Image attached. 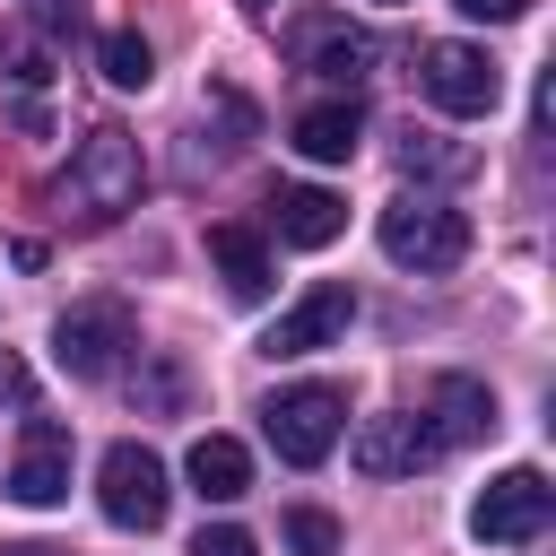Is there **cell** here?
Wrapping results in <instances>:
<instances>
[{
	"instance_id": "1",
	"label": "cell",
	"mask_w": 556,
	"mask_h": 556,
	"mask_svg": "<svg viewBox=\"0 0 556 556\" xmlns=\"http://www.w3.org/2000/svg\"><path fill=\"white\" fill-rule=\"evenodd\" d=\"M52 200L61 208H78V217H122L130 200H139V139L130 130H87L78 148H70V174L52 182Z\"/></svg>"
},
{
	"instance_id": "2",
	"label": "cell",
	"mask_w": 556,
	"mask_h": 556,
	"mask_svg": "<svg viewBox=\"0 0 556 556\" xmlns=\"http://www.w3.org/2000/svg\"><path fill=\"white\" fill-rule=\"evenodd\" d=\"M130 348H139V330H130V304L122 295H87V304H70L52 321V365L78 374V382H104Z\"/></svg>"
},
{
	"instance_id": "3",
	"label": "cell",
	"mask_w": 556,
	"mask_h": 556,
	"mask_svg": "<svg viewBox=\"0 0 556 556\" xmlns=\"http://www.w3.org/2000/svg\"><path fill=\"white\" fill-rule=\"evenodd\" d=\"M339 426H348V400H339L330 382L269 391V408H261V434H269V452H278L287 469H313V460H330Z\"/></svg>"
},
{
	"instance_id": "4",
	"label": "cell",
	"mask_w": 556,
	"mask_h": 556,
	"mask_svg": "<svg viewBox=\"0 0 556 556\" xmlns=\"http://www.w3.org/2000/svg\"><path fill=\"white\" fill-rule=\"evenodd\" d=\"M382 252H391L400 269H417V278L460 269V261H469V217L443 208V200H391V208H382Z\"/></svg>"
},
{
	"instance_id": "5",
	"label": "cell",
	"mask_w": 556,
	"mask_h": 556,
	"mask_svg": "<svg viewBox=\"0 0 556 556\" xmlns=\"http://www.w3.org/2000/svg\"><path fill=\"white\" fill-rule=\"evenodd\" d=\"M547 521H556V486L539 469H504L469 504V539L478 547H530V539H547Z\"/></svg>"
},
{
	"instance_id": "6",
	"label": "cell",
	"mask_w": 556,
	"mask_h": 556,
	"mask_svg": "<svg viewBox=\"0 0 556 556\" xmlns=\"http://www.w3.org/2000/svg\"><path fill=\"white\" fill-rule=\"evenodd\" d=\"M96 504H104V521H113V530H156V521H165V504H174L165 460H156L148 443H113V452L96 460Z\"/></svg>"
},
{
	"instance_id": "7",
	"label": "cell",
	"mask_w": 556,
	"mask_h": 556,
	"mask_svg": "<svg viewBox=\"0 0 556 556\" xmlns=\"http://www.w3.org/2000/svg\"><path fill=\"white\" fill-rule=\"evenodd\" d=\"M417 96H426L434 113H460V122H478V113H495V96H504V70H495L478 43H426V52H417Z\"/></svg>"
},
{
	"instance_id": "8",
	"label": "cell",
	"mask_w": 556,
	"mask_h": 556,
	"mask_svg": "<svg viewBox=\"0 0 556 556\" xmlns=\"http://www.w3.org/2000/svg\"><path fill=\"white\" fill-rule=\"evenodd\" d=\"M348 321H356V287H348V278H321V287H313L304 304H287V313L269 321L261 356H313V348L348 339Z\"/></svg>"
},
{
	"instance_id": "9",
	"label": "cell",
	"mask_w": 556,
	"mask_h": 556,
	"mask_svg": "<svg viewBox=\"0 0 556 556\" xmlns=\"http://www.w3.org/2000/svg\"><path fill=\"white\" fill-rule=\"evenodd\" d=\"M348 452H356V469H365V478H408V469H426L443 443H434V426H426V417H400V408H391V417H365Z\"/></svg>"
},
{
	"instance_id": "10",
	"label": "cell",
	"mask_w": 556,
	"mask_h": 556,
	"mask_svg": "<svg viewBox=\"0 0 556 556\" xmlns=\"http://www.w3.org/2000/svg\"><path fill=\"white\" fill-rule=\"evenodd\" d=\"M295 61H304L313 78H330V87H356V78L374 70V35L348 26V17H304V26H295Z\"/></svg>"
},
{
	"instance_id": "11",
	"label": "cell",
	"mask_w": 556,
	"mask_h": 556,
	"mask_svg": "<svg viewBox=\"0 0 556 556\" xmlns=\"http://www.w3.org/2000/svg\"><path fill=\"white\" fill-rule=\"evenodd\" d=\"M9 495H17V504H35V513L70 495V434H61L52 417H35V426H26L17 460H9Z\"/></svg>"
},
{
	"instance_id": "12",
	"label": "cell",
	"mask_w": 556,
	"mask_h": 556,
	"mask_svg": "<svg viewBox=\"0 0 556 556\" xmlns=\"http://www.w3.org/2000/svg\"><path fill=\"white\" fill-rule=\"evenodd\" d=\"M269 226H278V243L321 252V243H339L348 200H339V191H321V182H295V191H278V200H269Z\"/></svg>"
},
{
	"instance_id": "13",
	"label": "cell",
	"mask_w": 556,
	"mask_h": 556,
	"mask_svg": "<svg viewBox=\"0 0 556 556\" xmlns=\"http://www.w3.org/2000/svg\"><path fill=\"white\" fill-rule=\"evenodd\" d=\"M478 434H495V391L469 382V374H443L434 382V443L452 452V443H478Z\"/></svg>"
},
{
	"instance_id": "14",
	"label": "cell",
	"mask_w": 556,
	"mask_h": 556,
	"mask_svg": "<svg viewBox=\"0 0 556 556\" xmlns=\"http://www.w3.org/2000/svg\"><path fill=\"white\" fill-rule=\"evenodd\" d=\"M356 139H365V113H356V96L295 113V156H313V165H348V156H356Z\"/></svg>"
},
{
	"instance_id": "15",
	"label": "cell",
	"mask_w": 556,
	"mask_h": 556,
	"mask_svg": "<svg viewBox=\"0 0 556 556\" xmlns=\"http://www.w3.org/2000/svg\"><path fill=\"white\" fill-rule=\"evenodd\" d=\"M208 261L226 269V295L235 304H261L269 295V252H261L252 226H208Z\"/></svg>"
},
{
	"instance_id": "16",
	"label": "cell",
	"mask_w": 556,
	"mask_h": 556,
	"mask_svg": "<svg viewBox=\"0 0 556 556\" xmlns=\"http://www.w3.org/2000/svg\"><path fill=\"white\" fill-rule=\"evenodd\" d=\"M191 486H200L208 504L252 495V452H243L235 434H200V443H191Z\"/></svg>"
},
{
	"instance_id": "17",
	"label": "cell",
	"mask_w": 556,
	"mask_h": 556,
	"mask_svg": "<svg viewBox=\"0 0 556 556\" xmlns=\"http://www.w3.org/2000/svg\"><path fill=\"white\" fill-rule=\"evenodd\" d=\"M400 165H408V174H443V182H460V174H469L478 156H469L460 139H434V130H408V139H400Z\"/></svg>"
},
{
	"instance_id": "18",
	"label": "cell",
	"mask_w": 556,
	"mask_h": 556,
	"mask_svg": "<svg viewBox=\"0 0 556 556\" xmlns=\"http://www.w3.org/2000/svg\"><path fill=\"white\" fill-rule=\"evenodd\" d=\"M96 61H104V78H113V87H148V78H156V52H148L130 26H122V35H104V43H96Z\"/></svg>"
},
{
	"instance_id": "19",
	"label": "cell",
	"mask_w": 556,
	"mask_h": 556,
	"mask_svg": "<svg viewBox=\"0 0 556 556\" xmlns=\"http://www.w3.org/2000/svg\"><path fill=\"white\" fill-rule=\"evenodd\" d=\"M287 547H295V556H339V521L313 513V504H295V513H287Z\"/></svg>"
},
{
	"instance_id": "20",
	"label": "cell",
	"mask_w": 556,
	"mask_h": 556,
	"mask_svg": "<svg viewBox=\"0 0 556 556\" xmlns=\"http://www.w3.org/2000/svg\"><path fill=\"white\" fill-rule=\"evenodd\" d=\"M191 556H261V539H252V530H235V521H208V530L191 539Z\"/></svg>"
},
{
	"instance_id": "21",
	"label": "cell",
	"mask_w": 556,
	"mask_h": 556,
	"mask_svg": "<svg viewBox=\"0 0 556 556\" xmlns=\"http://www.w3.org/2000/svg\"><path fill=\"white\" fill-rule=\"evenodd\" d=\"M35 17H43V35H78V0H35Z\"/></svg>"
},
{
	"instance_id": "22",
	"label": "cell",
	"mask_w": 556,
	"mask_h": 556,
	"mask_svg": "<svg viewBox=\"0 0 556 556\" xmlns=\"http://www.w3.org/2000/svg\"><path fill=\"white\" fill-rule=\"evenodd\" d=\"M452 9H460V17H486V26H504V17H521L530 0H452Z\"/></svg>"
},
{
	"instance_id": "23",
	"label": "cell",
	"mask_w": 556,
	"mask_h": 556,
	"mask_svg": "<svg viewBox=\"0 0 556 556\" xmlns=\"http://www.w3.org/2000/svg\"><path fill=\"white\" fill-rule=\"evenodd\" d=\"M0 400H26V365L17 356H0Z\"/></svg>"
},
{
	"instance_id": "24",
	"label": "cell",
	"mask_w": 556,
	"mask_h": 556,
	"mask_svg": "<svg viewBox=\"0 0 556 556\" xmlns=\"http://www.w3.org/2000/svg\"><path fill=\"white\" fill-rule=\"evenodd\" d=\"M0 556H61V547H35V539H26V547H0Z\"/></svg>"
}]
</instances>
